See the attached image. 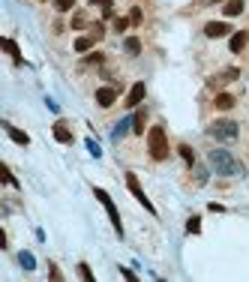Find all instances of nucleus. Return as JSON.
I'll list each match as a JSON object with an SVG mask.
<instances>
[{"label": "nucleus", "mask_w": 249, "mask_h": 282, "mask_svg": "<svg viewBox=\"0 0 249 282\" xmlns=\"http://www.w3.org/2000/svg\"><path fill=\"white\" fill-rule=\"evenodd\" d=\"M207 162H210V168L216 171L219 177H234V174H240V162L228 150H210L207 153Z\"/></svg>", "instance_id": "1"}, {"label": "nucleus", "mask_w": 249, "mask_h": 282, "mask_svg": "<svg viewBox=\"0 0 249 282\" xmlns=\"http://www.w3.org/2000/svg\"><path fill=\"white\" fill-rule=\"evenodd\" d=\"M147 150H150V159H156V162L168 159V138H165L162 126H153L147 132Z\"/></svg>", "instance_id": "2"}, {"label": "nucleus", "mask_w": 249, "mask_h": 282, "mask_svg": "<svg viewBox=\"0 0 249 282\" xmlns=\"http://www.w3.org/2000/svg\"><path fill=\"white\" fill-rule=\"evenodd\" d=\"M210 135L222 141V144H234L237 141V123L234 120H213L210 123Z\"/></svg>", "instance_id": "3"}, {"label": "nucleus", "mask_w": 249, "mask_h": 282, "mask_svg": "<svg viewBox=\"0 0 249 282\" xmlns=\"http://www.w3.org/2000/svg\"><path fill=\"white\" fill-rule=\"evenodd\" d=\"M96 192V198L105 204V210H108V216H111V225H114V231L117 234H123V225H120V213H117V207H114V201L108 198V192H105V189H93Z\"/></svg>", "instance_id": "4"}, {"label": "nucleus", "mask_w": 249, "mask_h": 282, "mask_svg": "<svg viewBox=\"0 0 249 282\" xmlns=\"http://www.w3.org/2000/svg\"><path fill=\"white\" fill-rule=\"evenodd\" d=\"M126 186H129V192H132V195H135V198H138V201H141V204H144V207L150 210V213H153V204H150V198L144 195V189H141V183H138V177H135L132 171L126 174Z\"/></svg>", "instance_id": "5"}, {"label": "nucleus", "mask_w": 249, "mask_h": 282, "mask_svg": "<svg viewBox=\"0 0 249 282\" xmlns=\"http://www.w3.org/2000/svg\"><path fill=\"white\" fill-rule=\"evenodd\" d=\"M144 93H147V87H144V81H135L132 87H129V93H126V108H135V105L144 99Z\"/></svg>", "instance_id": "6"}, {"label": "nucleus", "mask_w": 249, "mask_h": 282, "mask_svg": "<svg viewBox=\"0 0 249 282\" xmlns=\"http://www.w3.org/2000/svg\"><path fill=\"white\" fill-rule=\"evenodd\" d=\"M114 99H117V90H114V87H99V90H96V105H102V108L114 105Z\"/></svg>", "instance_id": "7"}, {"label": "nucleus", "mask_w": 249, "mask_h": 282, "mask_svg": "<svg viewBox=\"0 0 249 282\" xmlns=\"http://www.w3.org/2000/svg\"><path fill=\"white\" fill-rule=\"evenodd\" d=\"M204 33L210 39H219V36H225V33H231V27L225 24V21H210L207 27H204Z\"/></svg>", "instance_id": "8"}, {"label": "nucleus", "mask_w": 249, "mask_h": 282, "mask_svg": "<svg viewBox=\"0 0 249 282\" xmlns=\"http://www.w3.org/2000/svg\"><path fill=\"white\" fill-rule=\"evenodd\" d=\"M3 129H6V135L15 141V144H30V135H27V132H21V129H15L12 123H6V120H3Z\"/></svg>", "instance_id": "9"}, {"label": "nucleus", "mask_w": 249, "mask_h": 282, "mask_svg": "<svg viewBox=\"0 0 249 282\" xmlns=\"http://www.w3.org/2000/svg\"><path fill=\"white\" fill-rule=\"evenodd\" d=\"M54 138L60 141V144H72V132H69L66 123H54Z\"/></svg>", "instance_id": "10"}, {"label": "nucleus", "mask_w": 249, "mask_h": 282, "mask_svg": "<svg viewBox=\"0 0 249 282\" xmlns=\"http://www.w3.org/2000/svg\"><path fill=\"white\" fill-rule=\"evenodd\" d=\"M246 42H249V36H246V33L240 30V33H234V36H231V42H228V48H231V51H234V54H240V51L246 48Z\"/></svg>", "instance_id": "11"}, {"label": "nucleus", "mask_w": 249, "mask_h": 282, "mask_svg": "<svg viewBox=\"0 0 249 282\" xmlns=\"http://www.w3.org/2000/svg\"><path fill=\"white\" fill-rule=\"evenodd\" d=\"M243 6H246L243 0H225V6H222V12L228 15V18H234V15H240V12H243Z\"/></svg>", "instance_id": "12"}, {"label": "nucleus", "mask_w": 249, "mask_h": 282, "mask_svg": "<svg viewBox=\"0 0 249 282\" xmlns=\"http://www.w3.org/2000/svg\"><path fill=\"white\" fill-rule=\"evenodd\" d=\"M144 123H147V111H144V108H138V111L132 114V132L141 135V132H144Z\"/></svg>", "instance_id": "13"}, {"label": "nucleus", "mask_w": 249, "mask_h": 282, "mask_svg": "<svg viewBox=\"0 0 249 282\" xmlns=\"http://www.w3.org/2000/svg\"><path fill=\"white\" fill-rule=\"evenodd\" d=\"M213 105H216L219 111H228V108H234V96H231V93H219L216 99H213Z\"/></svg>", "instance_id": "14"}, {"label": "nucleus", "mask_w": 249, "mask_h": 282, "mask_svg": "<svg viewBox=\"0 0 249 282\" xmlns=\"http://www.w3.org/2000/svg\"><path fill=\"white\" fill-rule=\"evenodd\" d=\"M93 42H96V39H93V36H78V39H75V45H72V48H75V51H78V54H87V51H90V48H93Z\"/></svg>", "instance_id": "15"}, {"label": "nucleus", "mask_w": 249, "mask_h": 282, "mask_svg": "<svg viewBox=\"0 0 249 282\" xmlns=\"http://www.w3.org/2000/svg\"><path fill=\"white\" fill-rule=\"evenodd\" d=\"M0 45H3L6 54H12V60H15V63H21V54H18V45H15V39H3Z\"/></svg>", "instance_id": "16"}, {"label": "nucleus", "mask_w": 249, "mask_h": 282, "mask_svg": "<svg viewBox=\"0 0 249 282\" xmlns=\"http://www.w3.org/2000/svg\"><path fill=\"white\" fill-rule=\"evenodd\" d=\"M180 156H183V162H186L189 168L195 165V153H192V147H189V144H180Z\"/></svg>", "instance_id": "17"}, {"label": "nucleus", "mask_w": 249, "mask_h": 282, "mask_svg": "<svg viewBox=\"0 0 249 282\" xmlns=\"http://www.w3.org/2000/svg\"><path fill=\"white\" fill-rule=\"evenodd\" d=\"M18 264H21L24 270H33V267H36V261H33V255H30V252H21V255H18Z\"/></svg>", "instance_id": "18"}, {"label": "nucleus", "mask_w": 249, "mask_h": 282, "mask_svg": "<svg viewBox=\"0 0 249 282\" xmlns=\"http://www.w3.org/2000/svg\"><path fill=\"white\" fill-rule=\"evenodd\" d=\"M123 48H126V51H129V54H138V51H141V42H138L135 36H129L126 42H123Z\"/></svg>", "instance_id": "19"}, {"label": "nucleus", "mask_w": 249, "mask_h": 282, "mask_svg": "<svg viewBox=\"0 0 249 282\" xmlns=\"http://www.w3.org/2000/svg\"><path fill=\"white\" fill-rule=\"evenodd\" d=\"M126 129H132V117H123V120H120V126L114 129V138H120V135L126 132Z\"/></svg>", "instance_id": "20"}, {"label": "nucleus", "mask_w": 249, "mask_h": 282, "mask_svg": "<svg viewBox=\"0 0 249 282\" xmlns=\"http://www.w3.org/2000/svg\"><path fill=\"white\" fill-rule=\"evenodd\" d=\"M99 6H102V18H111V12H114V0H99Z\"/></svg>", "instance_id": "21"}, {"label": "nucleus", "mask_w": 249, "mask_h": 282, "mask_svg": "<svg viewBox=\"0 0 249 282\" xmlns=\"http://www.w3.org/2000/svg\"><path fill=\"white\" fill-rule=\"evenodd\" d=\"M126 27H132V21H129V15H126V18H123V15H120V18H114V30H117V33H123V30H126Z\"/></svg>", "instance_id": "22"}, {"label": "nucleus", "mask_w": 249, "mask_h": 282, "mask_svg": "<svg viewBox=\"0 0 249 282\" xmlns=\"http://www.w3.org/2000/svg\"><path fill=\"white\" fill-rule=\"evenodd\" d=\"M186 231H189V234H198V231H201V219H198V216H192V219L186 222Z\"/></svg>", "instance_id": "23"}, {"label": "nucleus", "mask_w": 249, "mask_h": 282, "mask_svg": "<svg viewBox=\"0 0 249 282\" xmlns=\"http://www.w3.org/2000/svg\"><path fill=\"white\" fill-rule=\"evenodd\" d=\"M141 18H144V12H141L138 6H132V9H129V21H132V24H141Z\"/></svg>", "instance_id": "24"}, {"label": "nucleus", "mask_w": 249, "mask_h": 282, "mask_svg": "<svg viewBox=\"0 0 249 282\" xmlns=\"http://www.w3.org/2000/svg\"><path fill=\"white\" fill-rule=\"evenodd\" d=\"M84 24H87V18H84V12H75V15H72V27H75V30H81Z\"/></svg>", "instance_id": "25"}, {"label": "nucleus", "mask_w": 249, "mask_h": 282, "mask_svg": "<svg viewBox=\"0 0 249 282\" xmlns=\"http://www.w3.org/2000/svg\"><path fill=\"white\" fill-rule=\"evenodd\" d=\"M102 60H105V57L99 54V51H96V54H87V57H84V63H90V66H99Z\"/></svg>", "instance_id": "26"}, {"label": "nucleus", "mask_w": 249, "mask_h": 282, "mask_svg": "<svg viewBox=\"0 0 249 282\" xmlns=\"http://www.w3.org/2000/svg\"><path fill=\"white\" fill-rule=\"evenodd\" d=\"M78 273H81V279L93 282V273H90V267H87V264H78Z\"/></svg>", "instance_id": "27"}, {"label": "nucleus", "mask_w": 249, "mask_h": 282, "mask_svg": "<svg viewBox=\"0 0 249 282\" xmlns=\"http://www.w3.org/2000/svg\"><path fill=\"white\" fill-rule=\"evenodd\" d=\"M90 36H93V39H102V36H105V27H102V21H99V24H93Z\"/></svg>", "instance_id": "28"}, {"label": "nucleus", "mask_w": 249, "mask_h": 282, "mask_svg": "<svg viewBox=\"0 0 249 282\" xmlns=\"http://www.w3.org/2000/svg\"><path fill=\"white\" fill-rule=\"evenodd\" d=\"M72 6H75V0H57V9H60V12H69Z\"/></svg>", "instance_id": "29"}, {"label": "nucleus", "mask_w": 249, "mask_h": 282, "mask_svg": "<svg viewBox=\"0 0 249 282\" xmlns=\"http://www.w3.org/2000/svg\"><path fill=\"white\" fill-rule=\"evenodd\" d=\"M0 174H3V180H6V183H12V186H18V180H15L12 174H9V168H3V171H0Z\"/></svg>", "instance_id": "30"}, {"label": "nucleus", "mask_w": 249, "mask_h": 282, "mask_svg": "<svg viewBox=\"0 0 249 282\" xmlns=\"http://www.w3.org/2000/svg\"><path fill=\"white\" fill-rule=\"evenodd\" d=\"M48 276H51V279H63V273H60V270L54 267V264H51V270H48Z\"/></svg>", "instance_id": "31"}, {"label": "nucleus", "mask_w": 249, "mask_h": 282, "mask_svg": "<svg viewBox=\"0 0 249 282\" xmlns=\"http://www.w3.org/2000/svg\"><path fill=\"white\" fill-rule=\"evenodd\" d=\"M210 3H222V0H210Z\"/></svg>", "instance_id": "32"}, {"label": "nucleus", "mask_w": 249, "mask_h": 282, "mask_svg": "<svg viewBox=\"0 0 249 282\" xmlns=\"http://www.w3.org/2000/svg\"><path fill=\"white\" fill-rule=\"evenodd\" d=\"M90 3H99V0H90Z\"/></svg>", "instance_id": "33"}]
</instances>
